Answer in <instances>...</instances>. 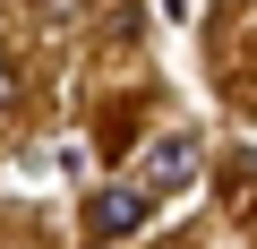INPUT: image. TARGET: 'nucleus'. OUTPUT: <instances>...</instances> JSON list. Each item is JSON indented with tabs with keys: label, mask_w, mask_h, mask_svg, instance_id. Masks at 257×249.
<instances>
[{
	"label": "nucleus",
	"mask_w": 257,
	"mask_h": 249,
	"mask_svg": "<svg viewBox=\"0 0 257 249\" xmlns=\"http://www.w3.org/2000/svg\"><path fill=\"white\" fill-rule=\"evenodd\" d=\"M86 215H94V232H103V240H128V232H146L155 189H94V198H86Z\"/></svg>",
	"instance_id": "f257e3e1"
},
{
	"label": "nucleus",
	"mask_w": 257,
	"mask_h": 249,
	"mask_svg": "<svg viewBox=\"0 0 257 249\" xmlns=\"http://www.w3.org/2000/svg\"><path fill=\"white\" fill-rule=\"evenodd\" d=\"M138 172H146V189H180V181L197 172V138H189V129H172V138H155Z\"/></svg>",
	"instance_id": "f03ea898"
}]
</instances>
